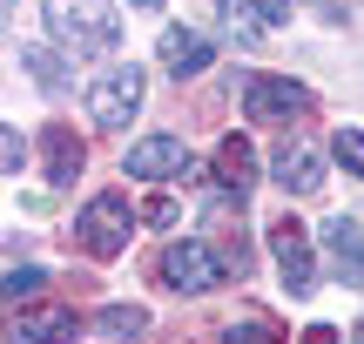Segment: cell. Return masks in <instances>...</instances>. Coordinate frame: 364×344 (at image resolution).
Returning <instances> with one entry per match:
<instances>
[{
    "label": "cell",
    "instance_id": "6da1fadb",
    "mask_svg": "<svg viewBox=\"0 0 364 344\" xmlns=\"http://www.w3.org/2000/svg\"><path fill=\"white\" fill-rule=\"evenodd\" d=\"M41 7H48V34L68 54H108L122 41L115 0H41Z\"/></svg>",
    "mask_w": 364,
    "mask_h": 344
},
{
    "label": "cell",
    "instance_id": "7a4b0ae2",
    "mask_svg": "<svg viewBox=\"0 0 364 344\" xmlns=\"http://www.w3.org/2000/svg\"><path fill=\"white\" fill-rule=\"evenodd\" d=\"M75 230H81V250L88 257H122L129 250V230H135V210H129L122 189H102V196L75 216Z\"/></svg>",
    "mask_w": 364,
    "mask_h": 344
},
{
    "label": "cell",
    "instance_id": "3957f363",
    "mask_svg": "<svg viewBox=\"0 0 364 344\" xmlns=\"http://www.w3.org/2000/svg\"><path fill=\"white\" fill-rule=\"evenodd\" d=\"M243 115L250 122H304L311 115V88L290 75H250L243 81Z\"/></svg>",
    "mask_w": 364,
    "mask_h": 344
},
{
    "label": "cell",
    "instance_id": "277c9868",
    "mask_svg": "<svg viewBox=\"0 0 364 344\" xmlns=\"http://www.w3.org/2000/svg\"><path fill=\"white\" fill-rule=\"evenodd\" d=\"M270 257H277V270H284V291H290V297H311V291H317L311 230H304L297 216H277V223H270Z\"/></svg>",
    "mask_w": 364,
    "mask_h": 344
},
{
    "label": "cell",
    "instance_id": "5b68a950",
    "mask_svg": "<svg viewBox=\"0 0 364 344\" xmlns=\"http://www.w3.org/2000/svg\"><path fill=\"white\" fill-rule=\"evenodd\" d=\"M156 270H162V284H169V291H189V297H196V291H216L230 264H223L209 243H169Z\"/></svg>",
    "mask_w": 364,
    "mask_h": 344
},
{
    "label": "cell",
    "instance_id": "8992f818",
    "mask_svg": "<svg viewBox=\"0 0 364 344\" xmlns=\"http://www.w3.org/2000/svg\"><path fill=\"white\" fill-rule=\"evenodd\" d=\"M135 108H142V68H108L88 88V115L102 122V129H122Z\"/></svg>",
    "mask_w": 364,
    "mask_h": 344
},
{
    "label": "cell",
    "instance_id": "52a82bcc",
    "mask_svg": "<svg viewBox=\"0 0 364 344\" xmlns=\"http://www.w3.org/2000/svg\"><path fill=\"white\" fill-rule=\"evenodd\" d=\"M129 176H142V183H182L189 176V149L176 135H142L129 149Z\"/></svg>",
    "mask_w": 364,
    "mask_h": 344
},
{
    "label": "cell",
    "instance_id": "ba28073f",
    "mask_svg": "<svg viewBox=\"0 0 364 344\" xmlns=\"http://www.w3.org/2000/svg\"><path fill=\"white\" fill-rule=\"evenodd\" d=\"M324 257H331V270H338L351 291H364V230L351 216H331L324 223Z\"/></svg>",
    "mask_w": 364,
    "mask_h": 344
},
{
    "label": "cell",
    "instance_id": "9c48e42d",
    "mask_svg": "<svg viewBox=\"0 0 364 344\" xmlns=\"http://www.w3.org/2000/svg\"><path fill=\"white\" fill-rule=\"evenodd\" d=\"M156 54H162V68H169L176 81H189V75H203V68H209V54H216V48H209L196 27H162Z\"/></svg>",
    "mask_w": 364,
    "mask_h": 344
},
{
    "label": "cell",
    "instance_id": "30bf717a",
    "mask_svg": "<svg viewBox=\"0 0 364 344\" xmlns=\"http://www.w3.org/2000/svg\"><path fill=\"white\" fill-rule=\"evenodd\" d=\"M216 183L230 189L236 203L257 189V149H250L243 135H223V142H216Z\"/></svg>",
    "mask_w": 364,
    "mask_h": 344
},
{
    "label": "cell",
    "instance_id": "8fae6325",
    "mask_svg": "<svg viewBox=\"0 0 364 344\" xmlns=\"http://www.w3.org/2000/svg\"><path fill=\"white\" fill-rule=\"evenodd\" d=\"M68 331H75V311H68V304H41V311H21V318H14L7 344H54Z\"/></svg>",
    "mask_w": 364,
    "mask_h": 344
},
{
    "label": "cell",
    "instance_id": "7c38bea8",
    "mask_svg": "<svg viewBox=\"0 0 364 344\" xmlns=\"http://www.w3.org/2000/svg\"><path fill=\"white\" fill-rule=\"evenodd\" d=\"M277 183H284L290 196H317V189H324V162H317L304 142L297 149L284 142V149H277Z\"/></svg>",
    "mask_w": 364,
    "mask_h": 344
},
{
    "label": "cell",
    "instance_id": "4fadbf2b",
    "mask_svg": "<svg viewBox=\"0 0 364 344\" xmlns=\"http://www.w3.org/2000/svg\"><path fill=\"white\" fill-rule=\"evenodd\" d=\"M41 156H48V183H75V169H81V142H75V129H61V122H54V129L41 135Z\"/></svg>",
    "mask_w": 364,
    "mask_h": 344
},
{
    "label": "cell",
    "instance_id": "5bb4252c",
    "mask_svg": "<svg viewBox=\"0 0 364 344\" xmlns=\"http://www.w3.org/2000/svg\"><path fill=\"white\" fill-rule=\"evenodd\" d=\"M250 14H263V7H250V0H230V7H223V27H230L236 48H257V41L270 34V21H250Z\"/></svg>",
    "mask_w": 364,
    "mask_h": 344
},
{
    "label": "cell",
    "instance_id": "9a60e30c",
    "mask_svg": "<svg viewBox=\"0 0 364 344\" xmlns=\"http://www.w3.org/2000/svg\"><path fill=\"white\" fill-rule=\"evenodd\" d=\"M95 324H102L108 338H135V331H149V311H142V304H108Z\"/></svg>",
    "mask_w": 364,
    "mask_h": 344
},
{
    "label": "cell",
    "instance_id": "2e32d148",
    "mask_svg": "<svg viewBox=\"0 0 364 344\" xmlns=\"http://www.w3.org/2000/svg\"><path fill=\"white\" fill-rule=\"evenodd\" d=\"M41 284H48V270H41V264H14L7 270V304L21 311L27 297H41Z\"/></svg>",
    "mask_w": 364,
    "mask_h": 344
},
{
    "label": "cell",
    "instance_id": "e0dca14e",
    "mask_svg": "<svg viewBox=\"0 0 364 344\" xmlns=\"http://www.w3.org/2000/svg\"><path fill=\"white\" fill-rule=\"evenodd\" d=\"M21 68L41 81V88H61V61H54L48 48H21Z\"/></svg>",
    "mask_w": 364,
    "mask_h": 344
},
{
    "label": "cell",
    "instance_id": "ac0fdd59",
    "mask_svg": "<svg viewBox=\"0 0 364 344\" xmlns=\"http://www.w3.org/2000/svg\"><path fill=\"white\" fill-rule=\"evenodd\" d=\"M223 344H284V338H277V324L243 318V324H230V331H223Z\"/></svg>",
    "mask_w": 364,
    "mask_h": 344
},
{
    "label": "cell",
    "instance_id": "d6986e66",
    "mask_svg": "<svg viewBox=\"0 0 364 344\" xmlns=\"http://www.w3.org/2000/svg\"><path fill=\"white\" fill-rule=\"evenodd\" d=\"M331 149H338V162L351 176H364V129H338V142H331Z\"/></svg>",
    "mask_w": 364,
    "mask_h": 344
},
{
    "label": "cell",
    "instance_id": "ffe728a7",
    "mask_svg": "<svg viewBox=\"0 0 364 344\" xmlns=\"http://www.w3.org/2000/svg\"><path fill=\"white\" fill-rule=\"evenodd\" d=\"M0 162H7V176H21V162H27V142H21V129H0Z\"/></svg>",
    "mask_w": 364,
    "mask_h": 344
},
{
    "label": "cell",
    "instance_id": "44dd1931",
    "mask_svg": "<svg viewBox=\"0 0 364 344\" xmlns=\"http://www.w3.org/2000/svg\"><path fill=\"white\" fill-rule=\"evenodd\" d=\"M142 223H176V203H169V196H156V203H142Z\"/></svg>",
    "mask_w": 364,
    "mask_h": 344
},
{
    "label": "cell",
    "instance_id": "7402d4cb",
    "mask_svg": "<svg viewBox=\"0 0 364 344\" xmlns=\"http://www.w3.org/2000/svg\"><path fill=\"white\" fill-rule=\"evenodd\" d=\"M290 7H297V0H263V21H270V27H284V21H290Z\"/></svg>",
    "mask_w": 364,
    "mask_h": 344
},
{
    "label": "cell",
    "instance_id": "603a6c76",
    "mask_svg": "<svg viewBox=\"0 0 364 344\" xmlns=\"http://www.w3.org/2000/svg\"><path fill=\"white\" fill-rule=\"evenodd\" d=\"M297 344H344V338H338V331H331V324H311V331H304Z\"/></svg>",
    "mask_w": 364,
    "mask_h": 344
},
{
    "label": "cell",
    "instance_id": "cb8c5ba5",
    "mask_svg": "<svg viewBox=\"0 0 364 344\" xmlns=\"http://www.w3.org/2000/svg\"><path fill=\"white\" fill-rule=\"evenodd\" d=\"M358 338H364V331H358Z\"/></svg>",
    "mask_w": 364,
    "mask_h": 344
}]
</instances>
